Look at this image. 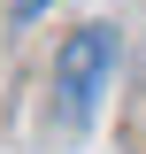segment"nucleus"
Masks as SVG:
<instances>
[{
	"instance_id": "obj_2",
	"label": "nucleus",
	"mask_w": 146,
	"mask_h": 154,
	"mask_svg": "<svg viewBox=\"0 0 146 154\" xmlns=\"http://www.w3.org/2000/svg\"><path fill=\"white\" fill-rule=\"evenodd\" d=\"M46 8H54V0H8V16H16V23H31V16H46Z\"/></svg>"
},
{
	"instance_id": "obj_1",
	"label": "nucleus",
	"mask_w": 146,
	"mask_h": 154,
	"mask_svg": "<svg viewBox=\"0 0 146 154\" xmlns=\"http://www.w3.org/2000/svg\"><path fill=\"white\" fill-rule=\"evenodd\" d=\"M108 77H115V23H85V31L62 38V54H54V116L69 131H85L100 116Z\"/></svg>"
}]
</instances>
